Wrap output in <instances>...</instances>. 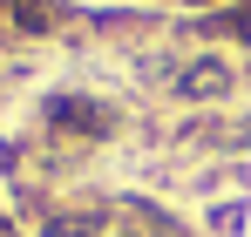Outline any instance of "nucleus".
<instances>
[{"mask_svg": "<svg viewBox=\"0 0 251 237\" xmlns=\"http://www.w3.org/2000/svg\"><path fill=\"white\" fill-rule=\"evenodd\" d=\"M231 88H238V75H231V61H217V54L190 61L183 75L170 81V95H183V102H224Z\"/></svg>", "mask_w": 251, "mask_h": 237, "instance_id": "nucleus-1", "label": "nucleus"}, {"mask_svg": "<svg viewBox=\"0 0 251 237\" xmlns=\"http://www.w3.org/2000/svg\"><path fill=\"white\" fill-rule=\"evenodd\" d=\"M48 122L54 129H75V136H109V109H95V102H75V95H54L48 102Z\"/></svg>", "mask_w": 251, "mask_h": 237, "instance_id": "nucleus-2", "label": "nucleus"}]
</instances>
